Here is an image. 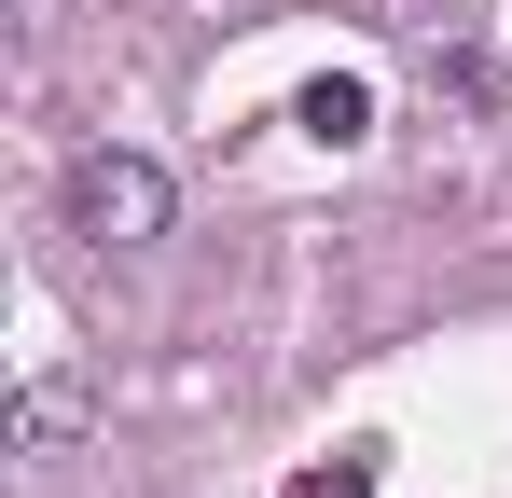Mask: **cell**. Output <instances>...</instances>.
Returning <instances> with one entry per match:
<instances>
[{
  "mask_svg": "<svg viewBox=\"0 0 512 498\" xmlns=\"http://www.w3.org/2000/svg\"><path fill=\"white\" fill-rule=\"evenodd\" d=\"M14 14H28V0H14Z\"/></svg>",
  "mask_w": 512,
  "mask_h": 498,
  "instance_id": "obj_5",
  "label": "cell"
},
{
  "mask_svg": "<svg viewBox=\"0 0 512 498\" xmlns=\"http://www.w3.org/2000/svg\"><path fill=\"white\" fill-rule=\"evenodd\" d=\"M70 429H84V388H70V374H42V388L14 402V443H70Z\"/></svg>",
  "mask_w": 512,
  "mask_h": 498,
  "instance_id": "obj_3",
  "label": "cell"
},
{
  "mask_svg": "<svg viewBox=\"0 0 512 498\" xmlns=\"http://www.w3.org/2000/svg\"><path fill=\"white\" fill-rule=\"evenodd\" d=\"M291 125H305L319 153H360V139H374V83H360V70H319L305 97H291Z\"/></svg>",
  "mask_w": 512,
  "mask_h": 498,
  "instance_id": "obj_2",
  "label": "cell"
},
{
  "mask_svg": "<svg viewBox=\"0 0 512 498\" xmlns=\"http://www.w3.org/2000/svg\"><path fill=\"white\" fill-rule=\"evenodd\" d=\"M56 208H70L84 249H153L180 222V180L153 153H70V194H56Z\"/></svg>",
  "mask_w": 512,
  "mask_h": 498,
  "instance_id": "obj_1",
  "label": "cell"
},
{
  "mask_svg": "<svg viewBox=\"0 0 512 498\" xmlns=\"http://www.w3.org/2000/svg\"><path fill=\"white\" fill-rule=\"evenodd\" d=\"M291 498H374V443H346L333 471H305V485H291Z\"/></svg>",
  "mask_w": 512,
  "mask_h": 498,
  "instance_id": "obj_4",
  "label": "cell"
}]
</instances>
